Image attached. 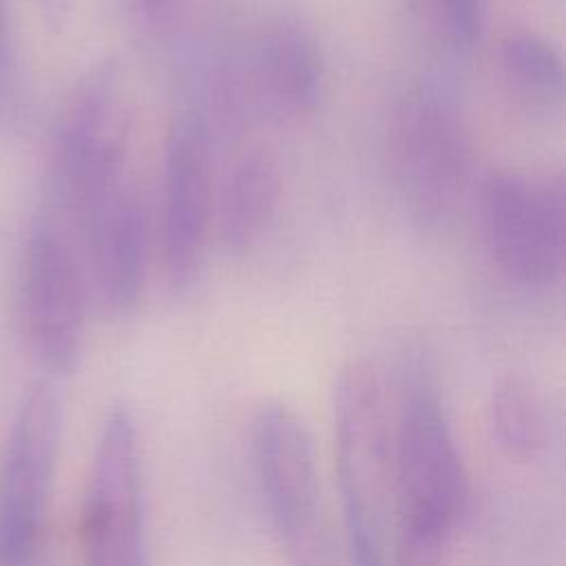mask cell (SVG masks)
Wrapping results in <instances>:
<instances>
[{
  "label": "cell",
  "mask_w": 566,
  "mask_h": 566,
  "mask_svg": "<svg viewBox=\"0 0 566 566\" xmlns=\"http://www.w3.org/2000/svg\"><path fill=\"white\" fill-rule=\"evenodd\" d=\"M252 77L263 106L281 119L314 111L323 95V57L312 31L296 18L270 20L254 46Z\"/></svg>",
  "instance_id": "obj_12"
},
{
  "label": "cell",
  "mask_w": 566,
  "mask_h": 566,
  "mask_svg": "<svg viewBox=\"0 0 566 566\" xmlns=\"http://www.w3.org/2000/svg\"><path fill=\"white\" fill-rule=\"evenodd\" d=\"M212 164L199 119L172 124L161 175V259L168 283L188 290L201 274L212 228Z\"/></svg>",
  "instance_id": "obj_10"
},
{
  "label": "cell",
  "mask_w": 566,
  "mask_h": 566,
  "mask_svg": "<svg viewBox=\"0 0 566 566\" xmlns=\"http://www.w3.org/2000/svg\"><path fill=\"white\" fill-rule=\"evenodd\" d=\"M489 429L504 455L533 460L546 444L548 424L539 396L526 380H502L489 400Z\"/></svg>",
  "instance_id": "obj_14"
},
{
  "label": "cell",
  "mask_w": 566,
  "mask_h": 566,
  "mask_svg": "<svg viewBox=\"0 0 566 566\" xmlns=\"http://www.w3.org/2000/svg\"><path fill=\"white\" fill-rule=\"evenodd\" d=\"M64 429L53 378L33 380L0 455V566H46V526Z\"/></svg>",
  "instance_id": "obj_4"
},
{
  "label": "cell",
  "mask_w": 566,
  "mask_h": 566,
  "mask_svg": "<svg viewBox=\"0 0 566 566\" xmlns=\"http://www.w3.org/2000/svg\"><path fill=\"white\" fill-rule=\"evenodd\" d=\"M480 221L497 268L522 287L559 283L566 263V190L562 175L542 179L493 170L480 184Z\"/></svg>",
  "instance_id": "obj_6"
},
{
  "label": "cell",
  "mask_w": 566,
  "mask_h": 566,
  "mask_svg": "<svg viewBox=\"0 0 566 566\" xmlns=\"http://www.w3.org/2000/svg\"><path fill=\"white\" fill-rule=\"evenodd\" d=\"M497 60L517 91L546 106L562 104L564 60L548 40L531 31H511L500 40Z\"/></svg>",
  "instance_id": "obj_15"
},
{
  "label": "cell",
  "mask_w": 566,
  "mask_h": 566,
  "mask_svg": "<svg viewBox=\"0 0 566 566\" xmlns=\"http://www.w3.org/2000/svg\"><path fill=\"white\" fill-rule=\"evenodd\" d=\"M252 458L265 515L287 566H340L314 447L285 402H263L252 418Z\"/></svg>",
  "instance_id": "obj_3"
},
{
  "label": "cell",
  "mask_w": 566,
  "mask_h": 566,
  "mask_svg": "<svg viewBox=\"0 0 566 566\" xmlns=\"http://www.w3.org/2000/svg\"><path fill=\"white\" fill-rule=\"evenodd\" d=\"M334 442L345 566H389L394 427L380 374L369 360H349L334 380Z\"/></svg>",
  "instance_id": "obj_2"
},
{
  "label": "cell",
  "mask_w": 566,
  "mask_h": 566,
  "mask_svg": "<svg viewBox=\"0 0 566 566\" xmlns=\"http://www.w3.org/2000/svg\"><path fill=\"white\" fill-rule=\"evenodd\" d=\"M130 113L117 64L86 71L62 106L53 137V186L66 214L80 223L124 184Z\"/></svg>",
  "instance_id": "obj_5"
},
{
  "label": "cell",
  "mask_w": 566,
  "mask_h": 566,
  "mask_svg": "<svg viewBox=\"0 0 566 566\" xmlns=\"http://www.w3.org/2000/svg\"><path fill=\"white\" fill-rule=\"evenodd\" d=\"M179 2L181 0H126V7L139 29L146 33H159L172 22Z\"/></svg>",
  "instance_id": "obj_17"
},
{
  "label": "cell",
  "mask_w": 566,
  "mask_h": 566,
  "mask_svg": "<svg viewBox=\"0 0 566 566\" xmlns=\"http://www.w3.org/2000/svg\"><path fill=\"white\" fill-rule=\"evenodd\" d=\"M281 168L268 148L245 153L219 195L217 230L232 254L248 252L272 223L281 201Z\"/></svg>",
  "instance_id": "obj_13"
},
{
  "label": "cell",
  "mask_w": 566,
  "mask_h": 566,
  "mask_svg": "<svg viewBox=\"0 0 566 566\" xmlns=\"http://www.w3.org/2000/svg\"><path fill=\"white\" fill-rule=\"evenodd\" d=\"M469 502V475L438 389L422 360H411L394 427L391 566H442Z\"/></svg>",
  "instance_id": "obj_1"
},
{
  "label": "cell",
  "mask_w": 566,
  "mask_h": 566,
  "mask_svg": "<svg viewBox=\"0 0 566 566\" xmlns=\"http://www.w3.org/2000/svg\"><path fill=\"white\" fill-rule=\"evenodd\" d=\"M396 175L416 221L438 223L458 203L471 166V142L458 104L433 84L413 88L396 117Z\"/></svg>",
  "instance_id": "obj_8"
},
{
  "label": "cell",
  "mask_w": 566,
  "mask_h": 566,
  "mask_svg": "<svg viewBox=\"0 0 566 566\" xmlns=\"http://www.w3.org/2000/svg\"><path fill=\"white\" fill-rule=\"evenodd\" d=\"M82 566H148L139 431L126 405L99 427L80 513Z\"/></svg>",
  "instance_id": "obj_7"
},
{
  "label": "cell",
  "mask_w": 566,
  "mask_h": 566,
  "mask_svg": "<svg viewBox=\"0 0 566 566\" xmlns=\"http://www.w3.org/2000/svg\"><path fill=\"white\" fill-rule=\"evenodd\" d=\"M11 66V31L4 0H0V86L4 84Z\"/></svg>",
  "instance_id": "obj_18"
},
{
  "label": "cell",
  "mask_w": 566,
  "mask_h": 566,
  "mask_svg": "<svg viewBox=\"0 0 566 566\" xmlns=\"http://www.w3.org/2000/svg\"><path fill=\"white\" fill-rule=\"evenodd\" d=\"M438 24L447 38L460 46L471 49L484 29V0H429Z\"/></svg>",
  "instance_id": "obj_16"
},
{
  "label": "cell",
  "mask_w": 566,
  "mask_h": 566,
  "mask_svg": "<svg viewBox=\"0 0 566 566\" xmlns=\"http://www.w3.org/2000/svg\"><path fill=\"white\" fill-rule=\"evenodd\" d=\"M20 318L38 360L55 376L71 374L82 358L86 279L60 223L33 219L20 272Z\"/></svg>",
  "instance_id": "obj_9"
},
{
  "label": "cell",
  "mask_w": 566,
  "mask_h": 566,
  "mask_svg": "<svg viewBox=\"0 0 566 566\" xmlns=\"http://www.w3.org/2000/svg\"><path fill=\"white\" fill-rule=\"evenodd\" d=\"M77 228L88 259V285L102 310L113 316L135 312L150 263V223L137 192L124 186Z\"/></svg>",
  "instance_id": "obj_11"
}]
</instances>
